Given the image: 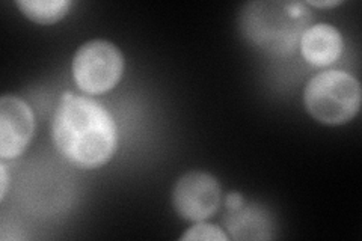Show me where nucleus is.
Returning <instances> with one entry per match:
<instances>
[{
	"label": "nucleus",
	"mask_w": 362,
	"mask_h": 241,
	"mask_svg": "<svg viewBox=\"0 0 362 241\" xmlns=\"http://www.w3.org/2000/svg\"><path fill=\"white\" fill-rule=\"evenodd\" d=\"M225 226L234 240H259L270 237L267 234L270 222L264 211L257 206L245 205V202L237 210L226 211Z\"/></svg>",
	"instance_id": "6e6552de"
},
{
	"label": "nucleus",
	"mask_w": 362,
	"mask_h": 241,
	"mask_svg": "<svg viewBox=\"0 0 362 241\" xmlns=\"http://www.w3.org/2000/svg\"><path fill=\"white\" fill-rule=\"evenodd\" d=\"M313 23V13L303 2L262 0L246 4L239 14L243 38L270 57H287L296 50L302 33Z\"/></svg>",
	"instance_id": "f03ea898"
},
{
	"label": "nucleus",
	"mask_w": 362,
	"mask_h": 241,
	"mask_svg": "<svg viewBox=\"0 0 362 241\" xmlns=\"http://www.w3.org/2000/svg\"><path fill=\"white\" fill-rule=\"evenodd\" d=\"M181 240H199V241H226L228 235H226L222 229L214 225H209L204 222H197L195 226H192L189 231L181 237Z\"/></svg>",
	"instance_id": "9d476101"
},
{
	"label": "nucleus",
	"mask_w": 362,
	"mask_h": 241,
	"mask_svg": "<svg viewBox=\"0 0 362 241\" xmlns=\"http://www.w3.org/2000/svg\"><path fill=\"white\" fill-rule=\"evenodd\" d=\"M124 73V56L115 44L93 40L77 50L73 59V78L89 95L106 94L115 88Z\"/></svg>",
	"instance_id": "20e7f679"
},
{
	"label": "nucleus",
	"mask_w": 362,
	"mask_h": 241,
	"mask_svg": "<svg viewBox=\"0 0 362 241\" xmlns=\"http://www.w3.org/2000/svg\"><path fill=\"white\" fill-rule=\"evenodd\" d=\"M0 201L5 199V194H6V187H8V174H6V167L5 163L2 162L0 165Z\"/></svg>",
	"instance_id": "9b49d317"
},
{
	"label": "nucleus",
	"mask_w": 362,
	"mask_h": 241,
	"mask_svg": "<svg viewBox=\"0 0 362 241\" xmlns=\"http://www.w3.org/2000/svg\"><path fill=\"white\" fill-rule=\"evenodd\" d=\"M58 151L77 167L106 165L118 146V130L110 112L94 98L64 93L53 118Z\"/></svg>",
	"instance_id": "f257e3e1"
},
{
	"label": "nucleus",
	"mask_w": 362,
	"mask_h": 241,
	"mask_svg": "<svg viewBox=\"0 0 362 241\" xmlns=\"http://www.w3.org/2000/svg\"><path fill=\"white\" fill-rule=\"evenodd\" d=\"M303 59L314 66H327L343 54L344 42L341 32L332 25H311L302 33L299 41Z\"/></svg>",
	"instance_id": "0eeeda50"
},
{
	"label": "nucleus",
	"mask_w": 362,
	"mask_h": 241,
	"mask_svg": "<svg viewBox=\"0 0 362 241\" xmlns=\"http://www.w3.org/2000/svg\"><path fill=\"white\" fill-rule=\"evenodd\" d=\"M35 131L32 109L17 95H4L0 100V157L14 160L20 157Z\"/></svg>",
	"instance_id": "423d86ee"
},
{
	"label": "nucleus",
	"mask_w": 362,
	"mask_h": 241,
	"mask_svg": "<svg viewBox=\"0 0 362 241\" xmlns=\"http://www.w3.org/2000/svg\"><path fill=\"white\" fill-rule=\"evenodd\" d=\"M173 205L185 221L204 222L216 213L221 205L218 180L207 172H187L177 181L173 192Z\"/></svg>",
	"instance_id": "39448f33"
},
{
	"label": "nucleus",
	"mask_w": 362,
	"mask_h": 241,
	"mask_svg": "<svg viewBox=\"0 0 362 241\" xmlns=\"http://www.w3.org/2000/svg\"><path fill=\"white\" fill-rule=\"evenodd\" d=\"M17 6L37 25H53L68 14L71 2L68 0H18Z\"/></svg>",
	"instance_id": "1a4fd4ad"
},
{
	"label": "nucleus",
	"mask_w": 362,
	"mask_h": 241,
	"mask_svg": "<svg viewBox=\"0 0 362 241\" xmlns=\"http://www.w3.org/2000/svg\"><path fill=\"white\" fill-rule=\"evenodd\" d=\"M361 95L355 76L343 70H327L315 74L305 86L303 105L315 121L343 125L356 117Z\"/></svg>",
	"instance_id": "7ed1b4c3"
},
{
	"label": "nucleus",
	"mask_w": 362,
	"mask_h": 241,
	"mask_svg": "<svg viewBox=\"0 0 362 241\" xmlns=\"http://www.w3.org/2000/svg\"><path fill=\"white\" fill-rule=\"evenodd\" d=\"M343 2H339V0H331V2H314V0H311V2H307V5H311V6H315V8H332V6H337V5H341Z\"/></svg>",
	"instance_id": "f8f14e48"
}]
</instances>
